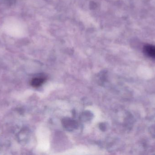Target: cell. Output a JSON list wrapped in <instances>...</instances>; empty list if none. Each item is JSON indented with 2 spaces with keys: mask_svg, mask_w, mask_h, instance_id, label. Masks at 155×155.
Instances as JSON below:
<instances>
[{
  "mask_svg": "<svg viewBox=\"0 0 155 155\" xmlns=\"http://www.w3.org/2000/svg\"><path fill=\"white\" fill-rule=\"evenodd\" d=\"M143 52L145 54L153 59H155V45H147L143 47Z\"/></svg>",
  "mask_w": 155,
  "mask_h": 155,
  "instance_id": "obj_1",
  "label": "cell"
},
{
  "mask_svg": "<svg viewBox=\"0 0 155 155\" xmlns=\"http://www.w3.org/2000/svg\"><path fill=\"white\" fill-rule=\"evenodd\" d=\"M46 80V78L44 76H37L32 79L31 84L33 87H38L41 86Z\"/></svg>",
  "mask_w": 155,
  "mask_h": 155,
  "instance_id": "obj_2",
  "label": "cell"
},
{
  "mask_svg": "<svg viewBox=\"0 0 155 155\" xmlns=\"http://www.w3.org/2000/svg\"><path fill=\"white\" fill-rule=\"evenodd\" d=\"M96 5V3L94 2H91V3L90 4V7L92 9H95L96 7H97Z\"/></svg>",
  "mask_w": 155,
  "mask_h": 155,
  "instance_id": "obj_3",
  "label": "cell"
},
{
  "mask_svg": "<svg viewBox=\"0 0 155 155\" xmlns=\"http://www.w3.org/2000/svg\"><path fill=\"white\" fill-rule=\"evenodd\" d=\"M7 2L10 5L14 4L16 2V0H4Z\"/></svg>",
  "mask_w": 155,
  "mask_h": 155,
  "instance_id": "obj_4",
  "label": "cell"
}]
</instances>
